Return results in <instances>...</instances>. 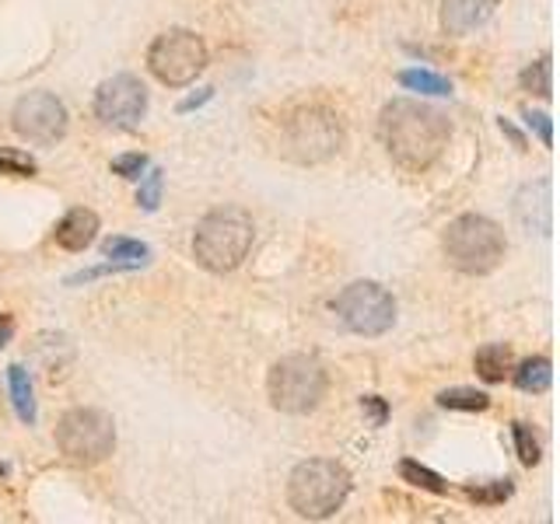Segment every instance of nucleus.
<instances>
[{
  "instance_id": "obj_1",
  "label": "nucleus",
  "mask_w": 560,
  "mask_h": 524,
  "mask_svg": "<svg viewBox=\"0 0 560 524\" xmlns=\"http://www.w3.org/2000/svg\"><path fill=\"white\" fill-rule=\"evenodd\" d=\"M378 133H382L389 158L400 168L424 172L441 158L445 144H449V120L438 109L424 106V101L397 98L382 109Z\"/></svg>"
},
{
  "instance_id": "obj_2",
  "label": "nucleus",
  "mask_w": 560,
  "mask_h": 524,
  "mask_svg": "<svg viewBox=\"0 0 560 524\" xmlns=\"http://www.w3.org/2000/svg\"><path fill=\"white\" fill-rule=\"evenodd\" d=\"M253 217L239 207L210 210L193 234V256L207 273H232L253 248Z\"/></svg>"
},
{
  "instance_id": "obj_3",
  "label": "nucleus",
  "mask_w": 560,
  "mask_h": 524,
  "mask_svg": "<svg viewBox=\"0 0 560 524\" xmlns=\"http://www.w3.org/2000/svg\"><path fill=\"white\" fill-rule=\"evenodd\" d=\"M351 497V472L333 459L302 462L288 479V503L299 517L326 521Z\"/></svg>"
},
{
  "instance_id": "obj_4",
  "label": "nucleus",
  "mask_w": 560,
  "mask_h": 524,
  "mask_svg": "<svg viewBox=\"0 0 560 524\" xmlns=\"http://www.w3.org/2000/svg\"><path fill=\"white\" fill-rule=\"evenodd\" d=\"M445 259H449L459 273L466 277H487L494 269L501 266L508 242H504V231L490 221V217L480 214H463L445 228Z\"/></svg>"
},
{
  "instance_id": "obj_5",
  "label": "nucleus",
  "mask_w": 560,
  "mask_h": 524,
  "mask_svg": "<svg viewBox=\"0 0 560 524\" xmlns=\"http://www.w3.org/2000/svg\"><path fill=\"white\" fill-rule=\"evenodd\" d=\"M326 370L316 357L308 353H291V357L277 361L270 367L267 378V395L277 413L288 416H305L312 410H319V402L326 399Z\"/></svg>"
},
{
  "instance_id": "obj_6",
  "label": "nucleus",
  "mask_w": 560,
  "mask_h": 524,
  "mask_svg": "<svg viewBox=\"0 0 560 524\" xmlns=\"http://www.w3.org/2000/svg\"><path fill=\"white\" fill-rule=\"evenodd\" d=\"M57 448L71 465L92 468L98 462H106L112 448H117V424L106 410H71L60 416L57 424Z\"/></svg>"
},
{
  "instance_id": "obj_7",
  "label": "nucleus",
  "mask_w": 560,
  "mask_h": 524,
  "mask_svg": "<svg viewBox=\"0 0 560 524\" xmlns=\"http://www.w3.org/2000/svg\"><path fill=\"white\" fill-rule=\"evenodd\" d=\"M147 71L169 88H186L207 71V42L190 28H169L147 49Z\"/></svg>"
},
{
  "instance_id": "obj_8",
  "label": "nucleus",
  "mask_w": 560,
  "mask_h": 524,
  "mask_svg": "<svg viewBox=\"0 0 560 524\" xmlns=\"http://www.w3.org/2000/svg\"><path fill=\"white\" fill-rule=\"evenodd\" d=\"M340 322L357 336H382L397 322V301L375 280H357L343 287L337 297Z\"/></svg>"
},
{
  "instance_id": "obj_9",
  "label": "nucleus",
  "mask_w": 560,
  "mask_h": 524,
  "mask_svg": "<svg viewBox=\"0 0 560 524\" xmlns=\"http://www.w3.org/2000/svg\"><path fill=\"white\" fill-rule=\"evenodd\" d=\"M68 123H71L68 106L49 92H28L25 98H19V106H14V112H11L14 133L25 137L28 144H39V147L63 141Z\"/></svg>"
},
{
  "instance_id": "obj_10",
  "label": "nucleus",
  "mask_w": 560,
  "mask_h": 524,
  "mask_svg": "<svg viewBox=\"0 0 560 524\" xmlns=\"http://www.w3.org/2000/svg\"><path fill=\"white\" fill-rule=\"evenodd\" d=\"M147 112V88L134 74H117L98 84L95 115L112 130H134Z\"/></svg>"
},
{
  "instance_id": "obj_11",
  "label": "nucleus",
  "mask_w": 560,
  "mask_h": 524,
  "mask_svg": "<svg viewBox=\"0 0 560 524\" xmlns=\"http://www.w3.org/2000/svg\"><path fill=\"white\" fill-rule=\"evenodd\" d=\"M340 123L333 112L326 109H302L288 123V147L299 161H322L340 150Z\"/></svg>"
},
{
  "instance_id": "obj_12",
  "label": "nucleus",
  "mask_w": 560,
  "mask_h": 524,
  "mask_svg": "<svg viewBox=\"0 0 560 524\" xmlns=\"http://www.w3.org/2000/svg\"><path fill=\"white\" fill-rule=\"evenodd\" d=\"M498 0H441V28L449 36H470L473 28H480Z\"/></svg>"
},
{
  "instance_id": "obj_13",
  "label": "nucleus",
  "mask_w": 560,
  "mask_h": 524,
  "mask_svg": "<svg viewBox=\"0 0 560 524\" xmlns=\"http://www.w3.org/2000/svg\"><path fill=\"white\" fill-rule=\"evenodd\" d=\"M95 234H98V214H95V210H85V207H77V210H71V214L57 224L53 239H57L60 248H68V252H85V248L95 242Z\"/></svg>"
},
{
  "instance_id": "obj_14",
  "label": "nucleus",
  "mask_w": 560,
  "mask_h": 524,
  "mask_svg": "<svg viewBox=\"0 0 560 524\" xmlns=\"http://www.w3.org/2000/svg\"><path fill=\"white\" fill-rule=\"evenodd\" d=\"M8 385H11V402H14V413H19L22 424H36V399H32V381H28V370L22 364L8 367Z\"/></svg>"
},
{
  "instance_id": "obj_15",
  "label": "nucleus",
  "mask_w": 560,
  "mask_h": 524,
  "mask_svg": "<svg viewBox=\"0 0 560 524\" xmlns=\"http://www.w3.org/2000/svg\"><path fill=\"white\" fill-rule=\"evenodd\" d=\"M473 367L487 385H498V381H504L508 375H512V353H508L504 346H484L473 357Z\"/></svg>"
},
{
  "instance_id": "obj_16",
  "label": "nucleus",
  "mask_w": 560,
  "mask_h": 524,
  "mask_svg": "<svg viewBox=\"0 0 560 524\" xmlns=\"http://www.w3.org/2000/svg\"><path fill=\"white\" fill-rule=\"evenodd\" d=\"M512 378H515V385L522 388V392L539 395V392H547V388H550V381H553V367H550L547 357H533V361L519 364V370H512Z\"/></svg>"
},
{
  "instance_id": "obj_17",
  "label": "nucleus",
  "mask_w": 560,
  "mask_h": 524,
  "mask_svg": "<svg viewBox=\"0 0 560 524\" xmlns=\"http://www.w3.org/2000/svg\"><path fill=\"white\" fill-rule=\"evenodd\" d=\"M102 252H106L112 263H126L130 269L144 266L147 256H151V248L141 245V242H130V239H106L102 242Z\"/></svg>"
},
{
  "instance_id": "obj_18",
  "label": "nucleus",
  "mask_w": 560,
  "mask_h": 524,
  "mask_svg": "<svg viewBox=\"0 0 560 524\" xmlns=\"http://www.w3.org/2000/svg\"><path fill=\"white\" fill-rule=\"evenodd\" d=\"M438 405H445V410H459V413H484V410H490V399L484 392H473V388H449V392L438 395Z\"/></svg>"
},
{
  "instance_id": "obj_19",
  "label": "nucleus",
  "mask_w": 560,
  "mask_h": 524,
  "mask_svg": "<svg viewBox=\"0 0 560 524\" xmlns=\"http://www.w3.org/2000/svg\"><path fill=\"white\" fill-rule=\"evenodd\" d=\"M397 81L410 92H421V95H452V81H445L441 74L431 71H403L397 74Z\"/></svg>"
},
{
  "instance_id": "obj_20",
  "label": "nucleus",
  "mask_w": 560,
  "mask_h": 524,
  "mask_svg": "<svg viewBox=\"0 0 560 524\" xmlns=\"http://www.w3.org/2000/svg\"><path fill=\"white\" fill-rule=\"evenodd\" d=\"M400 476L410 483V486H417V489H427V493H449V483H445L438 472H431L427 465L421 462H400Z\"/></svg>"
},
{
  "instance_id": "obj_21",
  "label": "nucleus",
  "mask_w": 560,
  "mask_h": 524,
  "mask_svg": "<svg viewBox=\"0 0 560 524\" xmlns=\"http://www.w3.org/2000/svg\"><path fill=\"white\" fill-rule=\"evenodd\" d=\"M522 88L533 92L539 98H550L553 95V81H550V57H543L536 63H529L522 71Z\"/></svg>"
},
{
  "instance_id": "obj_22",
  "label": "nucleus",
  "mask_w": 560,
  "mask_h": 524,
  "mask_svg": "<svg viewBox=\"0 0 560 524\" xmlns=\"http://www.w3.org/2000/svg\"><path fill=\"white\" fill-rule=\"evenodd\" d=\"M39 172V164L32 161L22 150H11V147H0V175H11V179H32Z\"/></svg>"
},
{
  "instance_id": "obj_23",
  "label": "nucleus",
  "mask_w": 560,
  "mask_h": 524,
  "mask_svg": "<svg viewBox=\"0 0 560 524\" xmlns=\"http://www.w3.org/2000/svg\"><path fill=\"white\" fill-rule=\"evenodd\" d=\"M512 479H494V483H487V486H466V497L470 500H476V503H487V507H494V503H504L508 497H512Z\"/></svg>"
},
{
  "instance_id": "obj_24",
  "label": "nucleus",
  "mask_w": 560,
  "mask_h": 524,
  "mask_svg": "<svg viewBox=\"0 0 560 524\" xmlns=\"http://www.w3.org/2000/svg\"><path fill=\"white\" fill-rule=\"evenodd\" d=\"M512 434H515L519 462L533 468V465L539 462V441L533 437V427H529V424H512Z\"/></svg>"
},
{
  "instance_id": "obj_25",
  "label": "nucleus",
  "mask_w": 560,
  "mask_h": 524,
  "mask_svg": "<svg viewBox=\"0 0 560 524\" xmlns=\"http://www.w3.org/2000/svg\"><path fill=\"white\" fill-rule=\"evenodd\" d=\"M161 182H165L161 168H155V172L144 175L141 190H137V207L141 210H158V203H161Z\"/></svg>"
},
{
  "instance_id": "obj_26",
  "label": "nucleus",
  "mask_w": 560,
  "mask_h": 524,
  "mask_svg": "<svg viewBox=\"0 0 560 524\" xmlns=\"http://www.w3.org/2000/svg\"><path fill=\"white\" fill-rule=\"evenodd\" d=\"M112 172L123 175V179H141L147 172V158L144 155H123L112 161Z\"/></svg>"
},
{
  "instance_id": "obj_27",
  "label": "nucleus",
  "mask_w": 560,
  "mask_h": 524,
  "mask_svg": "<svg viewBox=\"0 0 560 524\" xmlns=\"http://www.w3.org/2000/svg\"><path fill=\"white\" fill-rule=\"evenodd\" d=\"M522 115H525V123H529V130H536V133H539V141H543V147H550V144H553L550 115H543V112H529V109H525Z\"/></svg>"
},
{
  "instance_id": "obj_28",
  "label": "nucleus",
  "mask_w": 560,
  "mask_h": 524,
  "mask_svg": "<svg viewBox=\"0 0 560 524\" xmlns=\"http://www.w3.org/2000/svg\"><path fill=\"white\" fill-rule=\"evenodd\" d=\"M361 405H365V413L372 416V424H375V427H382V424H386L389 405H386L382 399H378V395H365V399H361Z\"/></svg>"
},
{
  "instance_id": "obj_29",
  "label": "nucleus",
  "mask_w": 560,
  "mask_h": 524,
  "mask_svg": "<svg viewBox=\"0 0 560 524\" xmlns=\"http://www.w3.org/2000/svg\"><path fill=\"white\" fill-rule=\"evenodd\" d=\"M14 336V318L11 315H0V346H8Z\"/></svg>"
},
{
  "instance_id": "obj_30",
  "label": "nucleus",
  "mask_w": 560,
  "mask_h": 524,
  "mask_svg": "<svg viewBox=\"0 0 560 524\" xmlns=\"http://www.w3.org/2000/svg\"><path fill=\"white\" fill-rule=\"evenodd\" d=\"M207 98H210V88H204L200 95H193V98H186V101H183V106H179V112H193L196 106H204V101H207Z\"/></svg>"
},
{
  "instance_id": "obj_31",
  "label": "nucleus",
  "mask_w": 560,
  "mask_h": 524,
  "mask_svg": "<svg viewBox=\"0 0 560 524\" xmlns=\"http://www.w3.org/2000/svg\"><path fill=\"white\" fill-rule=\"evenodd\" d=\"M501 130L508 133V137H512V141H515V147H525V141H522V133H519V130H515L512 123H508V120H501Z\"/></svg>"
}]
</instances>
